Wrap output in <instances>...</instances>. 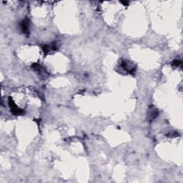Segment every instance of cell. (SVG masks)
Listing matches in <instances>:
<instances>
[{"label":"cell","instance_id":"cell-1","mask_svg":"<svg viewBox=\"0 0 183 183\" xmlns=\"http://www.w3.org/2000/svg\"><path fill=\"white\" fill-rule=\"evenodd\" d=\"M21 27L22 30L24 32H27L28 31V29H29V21H28V20H25L23 21L21 24Z\"/></svg>","mask_w":183,"mask_h":183}]
</instances>
